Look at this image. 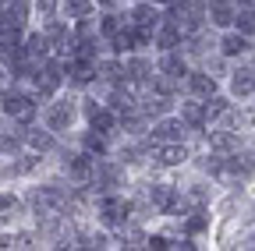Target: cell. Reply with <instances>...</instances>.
<instances>
[{
  "mask_svg": "<svg viewBox=\"0 0 255 251\" xmlns=\"http://www.w3.org/2000/svg\"><path fill=\"white\" fill-rule=\"evenodd\" d=\"M191 68H195V64L188 60L184 50H163V53H156V71H159V75H170V78L184 82Z\"/></svg>",
  "mask_w": 255,
  "mask_h": 251,
  "instance_id": "23",
  "label": "cell"
},
{
  "mask_svg": "<svg viewBox=\"0 0 255 251\" xmlns=\"http://www.w3.org/2000/svg\"><path fill=\"white\" fill-rule=\"evenodd\" d=\"M64 71H68V88L89 92L96 85V78H100V60H89L82 53H71V57H64Z\"/></svg>",
  "mask_w": 255,
  "mask_h": 251,
  "instance_id": "11",
  "label": "cell"
},
{
  "mask_svg": "<svg viewBox=\"0 0 255 251\" xmlns=\"http://www.w3.org/2000/svg\"><path fill=\"white\" fill-rule=\"evenodd\" d=\"M25 53H28V57H36V60L53 57V43L46 39V32H43L39 25H32L28 32H25Z\"/></svg>",
  "mask_w": 255,
  "mask_h": 251,
  "instance_id": "31",
  "label": "cell"
},
{
  "mask_svg": "<svg viewBox=\"0 0 255 251\" xmlns=\"http://www.w3.org/2000/svg\"><path fill=\"white\" fill-rule=\"evenodd\" d=\"M152 128V120L142 113V106H131L121 113V138H145Z\"/></svg>",
  "mask_w": 255,
  "mask_h": 251,
  "instance_id": "28",
  "label": "cell"
},
{
  "mask_svg": "<svg viewBox=\"0 0 255 251\" xmlns=\"http://www.w3.org/2000/svg\"><path fill=\"white\" fill-rule=\"evenodd\" d=\"M149 138L152 142H191V145H195V131L184 124V117L177 110L167 113V117H156L152 128H149Z\"/></svg>",
  "mask_w": 255,
  "mask_h": 251,
  "instance_id": "14",
  "label": "cell"
},
{
  "mask_svg": "<svg viewBox=\"0 0 255 251\" xmlns=\"http://www.w3.org/2000/svg\"><path fill=\"white\" fill-rule=\"evenodd\" d=\"M39 120L46 124L53 135H60L64 142H71L75 131L85 124V120H82V92H75V88L57 92L53 99L43 103V117H39Z\"/></svg>",
  "mask_w": 255,
  "mask_h": 251,
  "instance_id": "1",
  "label": "cell"
},
{
  "mask_svg": "<svg viewBox=\"0 0 255 251\" xmlns=\"http://www.w3.org/2000/svg\"><path fill=\"white\" fill-rule=\"evenodd\" d=\"M149 223L142 219H131L128 227H121L114 237H117V251H149Z\"/></svg>",
  "mask_w": 255,
  "mask_h": 251,
  "instance_id": "21",
  "label": "cell"
},
{
  "mask_svg": "<svg viewBox=\"0 0 255 251\" xmlns=\"http://www.w3.org/2000/svg\"><path fill=\"white\" fill-rule=\"evenodd\" d=\"M191 156H195L191 142H156L152 163L145 173H184L191 167Z\"/></svg>",
  "mask_w": 255,
  "mask_h": 251,
  "instance_id": "5",
  "label": "cell"
},
{
  "mask_svg": "<svg viewBox=\"0 0 255 251\" xmlns=\"http://www.w3.org/2000/svg\"><path fill=\"white\" fill-rule=\"evenodd\" d=\"M177 113L184 117V124L191 131H195V142L202 138V131L209 128V110H206V99H199V96H181L177 99Z\"/></svg>",
  "mask_w": 255,
  "mask_h": 251,
  "instance_id": "18",
  "label": "cell"
},
{
  "mask_svg": "<svg viewBox=\"0 0 255 251\" xmlns=\"http://www.w3.org/2000/svg\"><path fill=\"white\" fill-rule=\"evenodd\" d=\"M60 4H64V0H32V11H36V21L57 18V14H60Z\"/></svg>",
  "mask_w": 255,
  "mask_h": 251,
  "instance_id": "33",
  "label": "cell"
},
{
  "mask_svg": "<svg viewBox=\"0 0 255 251\" xmlns=\"http://www.w3.org/2000/svg\"><path fill=\"white\" fill-rule=\"evenodd\" d=\"M78 149H85L89 156H114V149H117V138L114 135H103V131H96V128H89V124H82V128L75 131V138H71Z\"/></svg>",
  "mask_w": 255,
  "mask_h": 251,
  "instance_id": "16",
  "label": "cell"
},
{
  "mask_svg": "<svg viewBox=\"0 0 255 251\" xmlns=\"http://www.w3.org/2000/svg\"><path fill=\"white\" fill-rule=\"evenodd\" d=\"M4 124H7V117H4V113H0V128H4Z\"/></svg>",
  "mask_w": 255,
  "mask_h": 251,
  "instance_id": "37",
  "label": "cell"
},
{
  "mask_svg": "<svg viewBox=\"0 0 255 251\" xmlns=\"http://www.w3.org/2000/svg\"><path fill=\"white\" fill-rule=\"evenodd\" d=\"M156 4H159V7H167V4H174V0H156Z\"/></svg>",
  "mask_w": 255,
  "mask_h": 251,
  "instance_id": "36",
  "label": "cell"
},
{
  "mask_svg": "<svg viewBox=\"0 0 255 251\" xmlns=\"http://www.w3.org/2000/svg\"><path fill=\"white\" fill-rule=\"evenodd\" d=\"M53 170L64 180H71V184H89L92 180V170H96V156H89L75 142H64L57 149V156H53Z\"/></svg>",
  "mask_w": 255,
  "mask_h": 251,
  "instance_id": "3",
  "label": "cell"
},
{
  "mask_svg": "<svg viewBox=\"0 0 255 251\" xmlns=\"http://www.w3.org/2000/svg\"><path fill=\"white\" fill-rule=\"evenodd\" d=\"M138 106L149 120H156V117H167V113L177 110V96H159V92L145 88V92H138Z\"/></svg>",
  "mask_w": 255,
  "mask_h": 251,
  "instance_id": "25",
  "label": "cell"
},
{
  "mask_svg": "<svg viewBox=\"0 0 255 251\" xmlns=\"http://www.w3.org/2000/svg\"><path fill=\"white\" fill-rule=\"evenodd\" d=\"M28 223V202L18 184H0V230H14Z\"/></svg>",
  "mask_w": 255,
  "mask_h": 251,
  "instance_id": "8",
  "label": "cell"
},
{
  "mask_svg": "<svg viewBox=\"0 0 255 251\" xmlns=\"http://www.w3.org/2000/svg\"><path fill=\"white\" fill-rule=\"evenodd\" d=\"M195 145H206V149H213V152L231 156V152H238L241 145H248V135L238 131V128H227V124H209Z\"/></svg>",
  "mask_w": 255,
  "mask_h": 251,
  "instance_id": "9",
  "label": "cell"
},
{
  "mask_svg": "<svg viewBox=\"0 0 255 251\" xmlns=\"http://www.w3.org/2000/svg\"><path fill=\"white\" fill-rule=\"evenodd\" d=\"M252 53H255V39L245 36L241 28H223V32H220V57H227L231 64L248 60Z\"/></svg>",
  "mask_w": 255,
  "mask_h": 251,
  "instance_id": "15",
  "label": "cell"
},
{
  "mask_svg": "<svg viewBox=\"0 0 255 251\" xmlns=\"http://www.w3.org/2000/svg\"><path fill=\"white\" fill-rule=\"evenodd\" d=\"M0 113L7 117V124L32 128V124H39V117H43V99H39L28 85L7 82L4 88H0Z\"/></svg>",
  "mask_w": 255,
  "mask_h": 251,
  "instance_id": "2",
  "label": "cell"
},
{
  "mask_svg": "<svg viewBox=\"0 0 255 251\" xmlns=\"http://www.w3.org/2000/svg\"><path fill=\"white\" fill-rule=\"evenodd\" d=\"M89 184H92L96 195H103V191H128V187L135 184V173L128 170V167L117 160V156H100Z\"/></svg>",
  "mask_w": 255,
  "mask_h": 251,
  "instance_id": "4",
  "label": "cell"
},
{
  "mask_svg": "<svg viewBox=\"0 0 255 251\" xmlns=\"http://www.w3.org/2000/svg\"><path fill=\"white\" fill-rule=\"evenodd\" d=\"M100 11H117V7H128V0H96Z\"/></svg>",
  "mask_w": 255,
  "mask_h": 251,
  "instance_id": "34",
  "label": "cell"
},
{
  "mask_svg": "<svg viewBox=\"0 0 255 251\" xmlns=\"http://www.w3.org/2000/svg\"><path fill=\"white\" fill-rule=\"evenodd\" d=\"M181 50L188 53L191 64H206L209 57H216V53H220V32H216L213 25H209V28H199V32H188Z\"/></svg>",
  "mask_w": 255,
  "mask_h": 251,
  "instance_id": "12",
  "label": "cell"
},
{
  "mask_svg": "<svg viewBox=\"0 0 255 251\" xmlns=\"http://www.w3.org/2000/svg\"><path fill=\"white\" fill-rule=\"evenodd\" d=\"M25 145L53 160V156H57V149L64 145V138H60V135H53V131L46 128V124L39 120V124H32V128H25Z\"/></svg>",
  "mask_w": 255,
  "mask_h": 251,
  "instance_id": "22",
  "label": "cell"
},
{
  "mask_svg": "<svg viewBox=\"0 0 255 251\" xmlns=\"http://www.w3.org/2000/svg\"><path fill=\"white\" fill-rule=\"evenodd\" d=\"M248 145H252V149H255V131H248Z\"/></svg>",
  "mask_w": 255,
  "mask_h": 251,
  "instance_id": "35",
  "label": "cell"
},
{
  "mask_svg": "<svg viewBox=\"0 0 255 251\" xmlns=\"http://www.w3.org/2000/svg\"><path fill=\"white\" fill-rule=\"evenodd\" d=\"M128 21L138 25V28H149V32H156V25L163 21V7L156 4V0H128Z\"/></svg>",
  "mask_w": 255,
  "mask_h": 251,
  "instance_id": "19",
  "label": "cell"
},
{
  "mask_svg": "<svg viewBox=\"0 0 255 251\" xmlns=\"http://www.w3.org/2000/svg\"><path fill=\"white\" fill-rule=\"evenodd\" d=\"M25 128H18V124H4L0 128V160H11V156L25 152Z\"/></svg>",
  "mask_w": 255,
  "mask_h": 251,
  "instance_id": "30",
  "label": "cell"
},
{
  "mask_svg": "<svg viewBox=\"0 0 255 251\" xmlns=\"http://www.w3.org/2000/svg\"><path fill=\"white\" fill-rule=\"evenodd\" d=\"M223 88V78H216L209 68H202V64H195L188 71V78H184V96H199V99H209L213 92H220Z\"/></svg>",
  "mask_w": 255,
  "mask_h": 251,
  "instance_id": "17",
  "label": "cell"
},
{
  "mask_svg": "<svg viewBox=\"0 0 255 251\" xmlns=\"http://www.w3.org/2000/svg\"><path fill=\"white\" fill-rule=\"evenodd\" d=\"M184 25L174 21V18H163L156 25V32H152V53H163V50H181L184 46Z\"/></svg>",
  "mask_w": 255,
  "mask_h": 251,
  "instance_id": "20",
  "label": "cell"
},
{
  "mask_svg": "<svg viewBox=\"0 0 255 251\" xmlns=\"http://www.w3.org/2000/svg\"><path fill=\"white\" fill-rule=\"evenodd\" d=\"M28 28H21V25H0V60H4V64L25 50V32H28Z\"/></svg>",
  "mask_w": 255,
  "mask_h": 251,
  "instance_id": "26",
  "label": "cell"
},
{
  "mask_svg": "<svg viewBox=\"0 0 255 251\" xmlns=\"http://www.w3.org/2000/svg\"><path fill=\"white\" fill-rule=\"evenodd\" d=\"M96 11H100V7H96V0H64V4H60V14L71 18V21L89 18V14H96Z\"/></svg>",
  "mask_w": 255,
  "mask_h": 251,
  "instance_id": "32",
  "label": "cell"
},
{
  "mask_svg": "<svg viewBox=\"0 0 255 251\" xmlns=\"http://www.w3.org/2000/svg\"><path fill=\"white\" fill-rule=\"evenodd\" d=\"M209 7V25L216 32L223 28H234V18H238V0H206Z\"/></svg>",
  "mask_w": 255,
  "mask_h": 251,
  "instance_id": "27",
  "label": "cell"
},
{
  "mask_svg": "<svg viewBox=\"0 0 255 251\" xmlns=\"http://www.w3.org/2000/svg\"><path fill=\"white\" fill-rule=\"evenodd\" d=\"M227 177H238V180L255 184V149L252 145H241L238 152L227 156Z\"/></svg>",
  "mask_w": 255,
  "mask_h": 251,
  "instance_id": "24",
  "label": "cell"
},
{
  "mask_svg": "<svg viewBox=\"0 0 255 251\" xmlns=\"http://www.w3.org/2000/svg\"><path fill=\"white\" fill-rule=\"evenodd\" d=\"M124 75H128V85L145 92L152 75H156V53L152 50H142V53H124Z\"/></svg>",
  "mask_w": 255,
  "mask_h": 251,
  "instance_id": "13",
  "label": "cell"
},
{
  "mask_svg": "<svg viewBox=\"0 0 255 251\" xmlns=\"http://www.w3.org/2000/svg\"><path fill=\"white\" fill-rule=\"evenodd\" d=\"M36 96L46 103V99H53L57 92H64L68 88V71H64V57L60 53H53V57H46L43 64H39V71H36V78H32V85H28Z\"/></svg>",
  "mask_w": 255,
  "mask_h": 251,
  "instance_id": "6",
  "label": "cell"
},
{
  "mask_svg": "<svg viewBox=\"0 0 255 251\" xmlns=\"http://www.w3.org/2000/svg\"><path fill=\"white\" fill-rule=\"evenodd\" d=\"M96 28H100V36L110 43V39H117L124 28H128V11L124 7H117V11H100L96 14Z\"/></svg>",
  "mask_w": 255,
  "mask_h": 251,
  "instance_id": "29",
  "label": "cell"
},
{
  "mask_svg": "<svg viewBox=\"0 0 255 251\" xmlns=\"http://www.w3.org/2000/svg\"><path fill=\"white\" fill-rule=\"evenodd\" d=\"M152 149H156V142L145 135V138H117V149H114V156L131 170L135 177L138 173H145L149 170V163H152Z\"/></svg>",
  "mask_w": 255,
  "mask_h": 251,
  "instance_id": "7",
  "label": "cell"
},
{
  "mask_svg": "<svg viewBox=\"0 0 255 251\" xmlns=\"http://www.w3.org/2000/svg\"><path fill=\"white\" fill-rule=\"evenodd\" d=\"M223 88L234 96V103H248L255 99V60H238V64L231 68V75L223 78Z\"/></svg>",
  "mask_w": 255,
  "mask_h": 251,
  "instance_id": "10",
  "label": "cell"
}]
</instances>
